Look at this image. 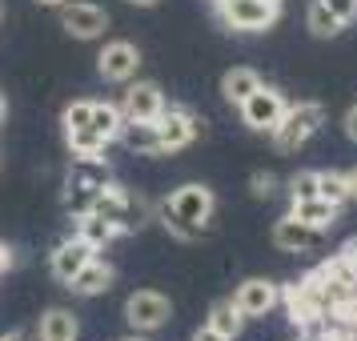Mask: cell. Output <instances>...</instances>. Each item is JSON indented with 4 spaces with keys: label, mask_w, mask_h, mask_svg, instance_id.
I'll use <instances>...</instances> for the list:
<instances>
[{
    "label": "cell",
    "mask_w": 357,
    "mask_h": 341,
    "mask_svg": "<svg viewBox=\"0 0 357 341\" xmlns=\"http://www.w3.org/2000/svg\"><path fill=\"white\" fill-rule=\"evenodd\" d=\"M109 285H113V265H109V261H100V257H93L81 273L68 281V289L81 293V297H97V293H105Z\"/></svg>",
    "instance_id": "cell-16"
},
{
    "label": "cell",
    "mask_w": 357,
    "mask_h": 341,
    "mask_svg": "<svg viewBox=\"0 0 357 341\" xmlns=\"http://www.w3.org/2000/svg\"><path fill=\"white\" fill-rule=\"evenodd\" d=\"M116 141L137 153V157H161V137H157V121H125Z\"/></svg>",
    "instance_id": "cell-15"
},
{
    "label": "cell",
    "mask_w": 357,
    "mask_h": 341,
    "mask_svg": "<svg viewBox=\"0 0 357 341\" xmlns=\"http://www.w3.org/2000/svg\"><path fill=\"white\" fill-rule=\"evenodd\" d=\"M289 217H297V221H305L313 229H329L337 221V205H329L325 197H309V201H293Z\"/></svg>",
    "instance_id": "cell-19"
},
{
    "label": "cell",
    "mask_w": 357,
    "mask_h": 341,
    "mask_svg": "<svg viewBox=\"0 0 357 341\" xmlns=\"http://www.w3.org/2000/svg\"><path fill=\"white\" fill-rule=\"evenodd\" d=\"M36 4H45V8H61V4H68V0H36Z\"/></svg>",
    "instance_id": "cell-34"
},
{
    "label": "cell",
    "mask_w": 357,
    "mask_h": 341,
    "mask_svg": "<svg viewBox=\"0 0 357 341\" xmlns=\"http://www.w3.org/2000/svg\"><path fill=\"white\" fill-rule=\"evenodd\" d=\"M213 4H221V0H213Z\"/></svg>",
    "instance_id": "cell-37"
},
{
    "label": "cell",
    "mask_w": 357,
    "mask_h": 341,
    "mask_svg": "<svg viewBox=\"0 0 357 341\" xmlns=\"http://www.w3.org/2000/svg\"><path fill=\"white\" fill-rule=\"evenodd\" d=\"M317 197H325L329 205H349L354 197H349V181L345 173H317Z\"/></svg>",
    "instance_id": "cell-24"
},
{
    "label": "cell",
    "mask_w": 357,
    "mask_h": 341,
    "mask_svg": "<svg viewBox=\"0 0 357 341\" xmlns=\"http://www.w3.org/2000/svg\"><path fill=\"white\" fill-rule=\"evenodd\" d=\"M137 68H141V49L129 40H109L97 56V73L113 84H129L137 77Z\"/></svg>",
    "instance_id": "cell-11"
},
{
    "label": "cell",
    "mask_w": 357,
    "mask_h": 341,
    "mask_svg": "<svg viewBox=\"0 0 357 341\" xmlns=\"http://www.w3.org/2000/svg\"><path fill=\"white\" fill-rule=\"evenodd\" d=\"M325 8H329L341 24H354L357 20V0H325Z\"/></svg>",
    "instance_id": "cell-26"
},
{
    "label": "cell",
    "mask_w": 357,
    "mask_h": 341,
    "mask_svg": "<svg viewBox=\"0 0 357 341\" xmlns=\"http://www.w3.org/2000/svg\"><path fill=\"white\" fill-rule=\"evenodd\" d=\"M169 317H173V305L157 289H137L125 301V321L132 325V333H153V329L169 325Z\"/></svg>",
    "instance_id": "cell-7"
},
{
    "label": "cell",
    "mask_w": 357,
    "mask_h": 341,
    "mask_svg": "<svg viewBox=\"0 0 357 341\" xmlns=\"http://www.w3.org/2000/svg\"><path fill=\"white\" fill-rule=\"evenodd\" d=\"M345 137H349V141H357V105L345 113Z\"/></svg>",
    "instance_id": "cell-29"
},
{
    "label": "cell",
    "mask_w": 357,
    "mask_h": 341,
    "mask_svg": "<svg viewBox=\"0 0 357 341\" xmlns=\"http://www.w3.org/2000/svg\"><path fill=\"white\" fill-rule=\"evenodd\" d=\"M81 338V321H77V313L65 305H52L40 313V321H36V341H77Z\"/></svg>",
    "instance_id": "cell-14"
},
{
    "label": "cell",
    "mask_w": 357,
    "mask_h": 341,
    "mask_svg": "<svg viewBox=\"0 0 357 341\" xmlns=\"http://www.w3.org/2000/svg\"><path fill=\"white\" fill-rule=\"evenodd\" d=\"M93 213H100V217L116 229V233H137V229L153 217V209H149L145 197L132 193V189H125V185H113V181L100 189Z\"/></svg>",
    "instance_id": "cell-2"
},
{
    "label": "cell",
    "mask_w": 357,
    "mask_h": 341,
    "mask_svg": "<svg viewBox=\"0 0 357 341\" xmlns=\"http://www.w3.org/2000/svg\"><path fill=\"white\" fill-rule=\"evenodd\" d=\"M233 305L245 313V321H249V317H269V313L281 305V285L269 281V277H249V281L237 285Z\"/></svg>",
    "instance_id": "cell-10"
},
{
    "label": "cell",
    "mask_w": 357,
    "mask_h": 341,
    "mask_svg": "<svg viewBox=\"0 0 357 341\" xmlns=\"http://www.w3.org/2000/svg\"><path fill=\"white\" fill-rule=\"evenodd\" d=\"M253 89H261V73H257V68L237 65V68H229L225 77H221V97H225L229 105H241Z\"/></svg>",
    "instance_id": "cell-17"
},
{
    "label": "cell",
    "mask_w": 357,
    "mask_h": 341,
    "mask_svg": "<svg viewBox=\"0 0 357 341\" xmlns=\"http://www.w3.org/2000/svg\"><path fill=\"white\" fill-rule=\"evenodd\" d=\"M8 265H13V249H8V245L0 241V273H4Z\"/></svg>",
    "instance_id": "cell-30"
},
{
    "label": "cell",
    "mask_w": 357,
    "mask_h": 341,
    "mask_svg": "<svg viewBox=\"0 0 357 341\" xmlns=\"http://www.w3.org/2000/svg\"><path fill=\"white\" fill-rule=\"evenodd\" d=\"M269 241L281 253H317V249H325V229H313V225H305V221H297V217L285 213L281 221H273Z\"/></svg>",
    "instance_id": "cell-9"
},
{
    "label": "cell",
    "mask_w": 357,
    "mask_h": 341,
    "mask_svg": "<svg viewBox=\"0 0 357 341\" xmlns=\"http://www.w3.org/2000/svg\"><path fill=\"white\" fill-rule=\"evenodd\" d=\"M213 209H217L213 189L201 185V181H189V185H181V189L169 193V201H165V225L173 229L181 241H193V237L205 233Z\"/></svg>",
    "instance_id": "cell-1"
},
{
    "label": "cell",
    "mask_w": 357,
    "mask_h": 341,
    "mask_svg": "<svg viewBox=\"0 0 357 341\" xmlns=\"http://www.w3.org/2000/svg\"><path fill=\"white\" fill-rule=\"evenodd\" d=\"M129 4H137V8H157L161 0H129Z\"/></svg>",
    "instance_id": "cell-33"
},
{
    "label": "cell",
    "mask_w": 357,
    "mask_h": 341,
    "mask_svg": "<svg viewBox=\"0 0 357 341\" xmlns=\"http://www.w3.org/2000/svg\"><path fill=\"white\" fill-rule=\"evenodd\" d=\"M121 125H125L121 105H113V100H93V129H97V137L105 141V145H113L116 141Z\"/></svg>",
    "instance_id": "cell-20"
},
{
    "label": "cell",
    "mask_w": 357,
    "mask_h": 341,
    "mask_svg": "<svg viewBox=\"0 0 357 341\" xmlns=\"http://www.w3.org/2000/svg\"><path fill=\"white\" fill-rule=\"evenodd\" d=\"M205 325H213V329H217V333H225L229 341L233 338H241V329H245V313L237 305H233V297H229V301H217V305L209 309V321Z\"/></svg>",
    "instance_id": "cell-21"
},
{
    "label": "cell",
    "mask_w": 357,
    "mask_h": 341,
    "mask_svg": "<svg viewBox=\"0 0 357 341\" xmlns=\"http://www.w3.org/2000/svg\"><path fill=\"white\" fill-rule=\"evenodd\" d=\"M121 341H149L145 333H132V338H121Z\"/></svg>",
    "instance_id": "cell-36"
},
{
    "label": "cell",
    "mask_w": 357,
    "mask_h": 341,
    "mask_svg": "<svg viewBox=\"0 0 357 341\" xmlns=\"http://www.w3.org/2000/svg\"><path fill=\"white\" fill-rule=\"evenodd\" d=\"M305 29L317 36V40H329V36H337L345 24L325 8V0H313V4H309V13H305Z\"/></svg>",
    "instance_id": "cell-23"
},
{
    "label": "cell",
    "mask_w": 357,
    "mask_h": 341,
    "mask_svg": "<svg viewBox=\"0 0 357 341\" xmlns=\"http://www.w3.org/2000/svg\"><path fill=\"white\" fill-rule=\"evenodd\" d=\"M0 341H36L33 333H20V329H13V333H0Z\"/></svg>",
    "instance_id": "cell-31"
},
{
    "label": "cell",
    "mask_w": 357,
    "mask_h": 341,
    "mask_svg": "<svg viewBox=\"0 0 357 341\" xmlns=\"http://www.w3.org/2000/svg\"><path fill=\"white\" fill-rule=\"evenodd\" d=\"M121 113H125V121H157L165 113L161 84H153V81L129 84L125 89V100H121Z\"/></svg>",
    "instance_id": "cell-13"
},
{
    "label": "cell",
    "mask_w": 357,
    "mask_h": 341,
    "mask_svg": "<svg viewBox=\"0 0 357 341\" xmlns=\"http://www.w3.org/2000/svg\"><path fill=\"white\" fill-rule=\"evenodd\" d=\"M289 197L293 201H309V197H317V173H293Z\"/></svg>",
    "instance_id": "cell-25"
},
{
    "label": "cell",
    "mask_w": 357,
    "mask_h": 341,
    "mask_svg": "<svg viewBox=\"0 0 357 341\" xmlns=\"http://www.w3.org/2000/svg\"><path fill=\"white\" fill-rule=\"evenodd\" d=\"M277 0H221L217 13H221V24L233 29V33H265L277 24Z\"/></svg>",
    "instance_id": "cell-4"
},
{
    "label": "cell",
    "mask_w": 357,
    "mask_h": 341,
    "mask_svg": "<svg viewBox=\"0 0 357 341\" xmlns=\"http://www.w3.org/2000/svg\"><path fill=\"white\" fill-rule=\"evenodd\" d=\"M193 341H229V338H225V333H217L213 325H201V329L193 333Z\"/></svg>",
    "instance_id": "cell-28"
},
{
    "label": "cell",
    "mask_w": 357,
    "mask_h": 341,
    "mask_svg": "<svg viewBox=\"0 0 357 341\" xmlns=\"http://www.w3.org/2000/svg\"><path fill=\"white\" fill-rule=\"evenodd\" d=\"M93 257H97V249H93L89 241H81V237L73 233L68 241H61L56 249H52L49 269H52V277H56L61 285H68V281H73V277L81 273V269H84V265H89Z\"/></svg>",
    "instance_id": "cell-12"
},
{
    "label": "cell",
    "mask_w": 357,
    "mask_h": 341,
    "mask_svg": "<svg viewBox=\"0 0 357 341\" xmlns=\"http://www.w3.org/2000/svg\"><path fill=\"white\" fill-rule=\"evenodd\" d=\"M321 125H325V105L301 100V105H289V109H285V116L277 121V129L269 132V137H273V145L281 149V153H297L313 132H321Z\"/></svg>",
    "instance_id": "cell-3"
},
{
    "label": "cell",
    "mask_w": 357,
    "mask_h": 341,
    "mask_svg": "<svg viewBox=\"0 0 357 341\" xmlns=\"http://www.w3.org/2000/svg\"><path fill=\"white\" fill-rule=\"evenodd\" d=\"M100 189H105V185H84V181H68V189H65V213H68V217L93 213V205H97Z\"/></svg>",
    "instance_id": "cell-22"
},
{
    "label": "cell",
    "mask_w": 357,
    "mask_h": 341,
    "mask_svg": "<svg viewBox=\"0 0 357 341\" xmlns=\"http://www.w3.org/2000/svg\"><path fill=\"white\" fill-rule=\"evenodd\" d=\"M277 4H281V0H277Z\"/></svg>",
    "instance_id": "cell-38"
},
{
    "label": "cell",
    "mask_w": 357,
    "mask_h": 341,
    "mask_svg": "<svg viewBox=\"0 0 357 341\" xmlns=\"http://www.w3.org/2000/svg\"><path fill=\"white\" fill-rule=\"evenodd\" d=\"M61 29L77 40H100L109 33V13L89 0H68V4H61Z\"/></svg>",
    "instance_id": "cell-8"
},
{
    "label": "cell",
    "mask_w": 357,
    "mask_h": 341,
    "mask_svg": "<svg viewBox=\"0 0 357 341\" xmlns=\"http://www.w3.org/2000/svg\"><path fill=\"white\" fill-rule=\"evenodd\" d=\"M345 181H349V197L357 201V169H354V173H345Z\"/></svg>",
    "instance_id": "cell-32"
},
{
    "label": "cell",
    "mask_w": 357,
    "mask_h": 341,
    "mask_svg": "<svg viewBox=\"0 0 357 341\" xmlns=\"http://www.w3.org/2000/svg\"><path fill=\"white\" fill-rule=\"evenodd\" d=\"M249 189H253V197H273L277 177H273V173H253V181H249Z\"/></svg>",
    "instance_id": "cell-27"
},
{
    "label": "cell",
    "mask_w": 357,
    "mask_h": 341,
    "mask_svg": "<svg viewBox=\"0 0 357 341\" xmlns=\"http://www.w3.org/2000/svg\"><path fill=\"white\" fill-rule=\"evenodd\" d=\"M73 221H77V229H73V233H77L81 241H89L93 249H97V253L105 249V245H113V241H116V229L109 225L100 213H81V217H73Z\"/></svg>",
    "instance_id": "cell-18"
},
{
    "label": "cell",
    "mask_w": 357,
    "mask_h": 341,
    "mask_svg": "<svg viewBox=\"0 0 357 341\" xmlns=\"http://www.w3.org/2000/svg\"><path fill=\"white\" fill-rule=\"evenodd\" d=\"M4 113H8V100H4V93H0V121H4Z\"/></svg>",
    "instance_id": "cell-35"
},
{
    "label": "cell",
    "mask_w": 357,
    "mask_h": 341,
    "mask_svg": "<svg viewBox=\"0 0 357 341\" xmlns=\"http://www.w3.org/2000/svg\"><path fill=\"white\" fill-rule=\"evenodd\" d=\"M157 137H161V153H181L197 137H205V121L181 105H165V113L157 116Z\"/></svg>",
    "instance_id": "cell-5"
},
{
    "label": "cell",
    "mask_w": 357,
    "mask_h": 341,
    "mask_svg": "<svg viewBox=\"0 0 357 341\" xmlns=\"http://www.w3.org/2000/svg\"><path fill=\"white\" fill-rule=\"evenodd\" d=\"M237 109H241V121L253 132H273L277 121H281L285 109H289V100H285V93H277V89H269V84H261V89H253V93L237 105Z\"/></svg>",
    "instance_id": "cell-6"
}]
</instances>
